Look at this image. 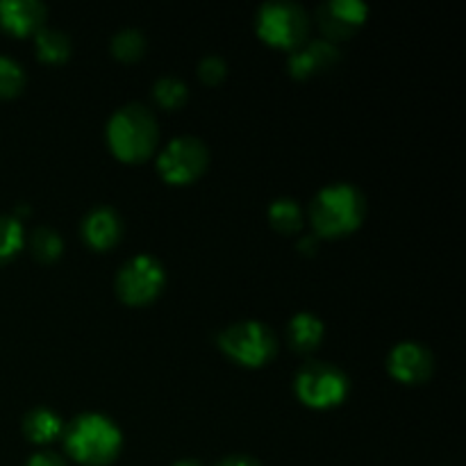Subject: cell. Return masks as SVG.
Masks as SVG:
<instances>
[{"label": "cell", "mask_w": 466, "mask_h": 466, "mask_svg": "<svg viewBox=\"0 0 466 466\" xmlns=\"http://www.w3.org/2000/svg\"><path fill=\"white\" fill-rule=\"evenodd\" d=\"M367 214V203L358 187L349 182L328 185L309 205V221L317 237H341L358 230Z\"/></svg>", "instance_id": "1"}, {"label": "cell", "mask_w": 466, "mask_h": 466, "mask_svg": "<svg viewBox=\"0 0 466 466\" xmlns=\"http://www.w3.org/2000/svg\"><path fill=\"white\" fill-rule=\"evenodd\" d=\"M62 437L68 455L86 466L109 464L123 446L121 428L98 412H85L73 419Z\"/></svg>", "instance_id": "2"}, {"label": "cell", "mask_w": 466, "mask_h": 466, "mask_svg": "<svg viewBox=\"0 0 466 466\" xmlns=\"http://www.w3.org/2000/svg\"><path fill=\"white\" fill-rule=\"evenodd\" d=\"M157 139V118L146 105H126L107 121V144L123 162H141L150 157Z\"/></svg>", "instance_id": "3"}, {"label": "cell", "mask_w": 466, "mask_h": 466, "mask_svg": "<svg viewBox=\"0 0 466 466\" xmlns=\"http://www.w3.org/2000/svg\"><path fill=\"white\" fill-rule=\"evenodd\" d=\"M218 349L241 367H264L278 350V337L262 321H237L223 328L218 335Z\"/></svg>", "instance_id": "4"}, {"label": "cell", "mask_w": 466, "mask_h": 466, "mask_svg": "<svg viewBox=\"0 0 466 466\" xmlns=\"http://www.w3.org/2000/svg\"><path fill=\"white\" fill-rule=\"evenodd\" d=\"M296 396L300 403L314 410L337 408L350 391L349 376L330 362H309L296 373Z\"/></svg>", "instance_id": "5"}, {"label": "cell", "mask_w": 466, "mask_h": 466, "mask_svg": "<svg viewBox=\"0 0 466 466\" xmlns=\"http://www.w3.org/2000/svg\"><path fill=\"white\" fill-rule=\"evenodd\" d=\"M258 35L276 48H299L308 39L309 18L296 3H264L258 12Z\"/></svg>", "instance_id": "6"}, {"label": "cell", "mask_w": 466, "mask_h": 466, "mask_svg": "<svg viewBox=\"0 0 466 466\" xmlns=\"http://www.w3.org/2000/svg\"><path fill=\"white\" fill-rule=\"evenodd\" d=\"M164 285H167V273L162 262L148 253L135 255L118 268L116 291L127 305L153 303L162 294Z\"/></svg>", "instance_id": "7"}, {"label": "cell", "mask_w": 466, "mask_h": 466, "mask_svg": "<svg viewBox=\"0 0 466 466\" xmlns=\"http://www.w3.org/2000/svg\"><path fill=\"white\" fill-rule=\"evenodd\" d=\"M208 146L198 137L182 135L168 141L157 157V171L171 185H189L208 167Z\"/></svg>", "instance_id": "8"}, {"label": "cell", "mask_w": 466, "mask_h": 466, "mask_svg": "<svg viewBox=\"0 0 466 466\" xmlns=\"http://www.w3.org/2000/svg\"><path fill=\"white\" fill-rule=\"evenodd\" d=\"M369 7L362 0H330L317 9V21L330 39H349L367 21Z\"/></svg>", "instance_id": "9"}, {"label": "cell", "mask_w": 466, "mask_h": 466, "mask_svg": "<svg viewBox=\"0 0 466 466\" xmlns=\"http://www.w3.org/2000/svg\"><path fill=\"white\" fill-rule=\"evenodd\" d=\"M432 360L431 349H426L419 341H400L391 349L390 358H387V369L391 376L405 385H417L431 378L432 373Z\"/></svg>", "instance_id": "10"}, {"label": "cell", "mask_w": 466, "mask_h": 466, "mask_svg": "<svg viewBox=\"0 0 466 466\" xmlns=\"http://www.w3.org/2000/svg\"><path fill=\"white\" fill-rule=\"evenodd\" d=\"M335 62H339V50H337V46L328 39H314L303 41L299 48L291 50L289 59H287V66H289L291 76L303 80V77L314 76V73L326 71Z\"/></svg>", "instance_id": "11"}, {"label": "cell", "mask_w": 466, "mask_h": 466, "mask_svg": "<svg viewBox=\"0 0 466 466\" xmlns=\"http://www.w3.org/2000/svg\"><path fill=\"white\" fill-rule=\"evenodd\" d=\"M123 221L116 209L100 205L82 218V237L96 250H107L121 239Z\"/></svg>", "instance_id": "12"}, {"label": "cell", "mask_w": 466, "mask_h": 466, "mask_svg": "<svg viewBox=\"0 0 466 466\" xmlns=\"http://www.w3.org/2000/svg\"><path fill=\"white\" fill-rule=\"evenodd\" d=\"M46 7L39 0H0V27L25 36L44 27Z\"/></svg>", "instance_id": "13"}, {"label": "cell", "mask_w": 466, "mask_h": 466, "mask_svg": "<svg viewBox=\"0 0 466 466\" xmlns=\"http://www.w3.org/2000/svg\"><path fill=\"white\" fill-rule=\"evenodd\" d=\"M23 431H25L27 440L35 441V444H50V441L64 435L66 423H64V419L55 410L35 408L23 419Z\"/></svg>", "instance_id": "14"}, {"label": "cell", "mask_w": 466, "mask_h": 466, "mask_svg": "<svg viewBox=\"0 0 466 466\" xmlns=\"http://www.w3.org/2000/svg\"><path fill=\"white\" fill-rule=\"evenodd\" d=\"M323 321L314 317L312 312H299L291 317L289 326H287V339H289L291 349L299 353H309L317 349L323 339Z\"/></svg>", "instance_id": "15"}, {"label": "cell", "mask_w": 466, "mask_h": 466, "mask_svg": "<svg viewBox=\"0 0 466 466\" xmlns=\"http://www.w3.org/2000/svg\"><path fill=\"white\" fill-rule=\"evenodd\" d=\"M35 46L39 59L50 64L66 62L71 55V39L66 32L57 30V27H41L35 32Z\"/></svg>", "instance_id": "16"}, {"label": "cell", "mask_w": 466, "mask_h": 466, "mask_svg": "<svg viewBox=\"0 0 466 466\" xmlns=\"http://www.w3.org/2000/svg\"><path fill=\"white\" fill-rule=\"evenodd\" d=\"M268 221L276 230L285 232V235L299 232L305 221L303 208L294 198H278L268 205Z\"/></svg>", "instance_id": "17"}, {"label": "cell", "mask_w": 466, "mask_h": 466, "mask_svg": "<svg viewBox=\"0 0 466 466\" xmlns=\"http://www.w3.org/2000/svg\"><path fill=\"white\" fill-rule=\"evenodd\" d=\"M112 53L121 62H135L146 53V36L137 27H126L112 36Z\"/></svg>", "instance_id": "18"}, {"label": "cell", "mask_w": 466, "mask_h": 466, "mask_svg": "<svg viewBox=\"0 0 466 466\" xmlns=\"http://www.w3.org/2000/svg\"><path fill=\"white\" fill-rule=\"evenodd\" d=\"M25 244V230L18 217L0 214V262L14 258Z\"/></svg>", "instance_id": "19"}, {"label": "cell", "mask_w": 466, "mask_h": 466, "mask_svg": "<svg viewBox=\"0 0 466 466\" xmlns=\"http://www.w3.org/2000/svg\"><path fill=\"white\" fill-rule=\"evenodd\" d=\"M30 248L35 253V258L41 259V262H55L62 255L64 241L57 230H53L48 226H41L32 232Z\"/></svg>", "instance_id": "20"}, {"label": "cell", "mask_w": 466, "mask_h": 466, "mask_svg": "<svg viewBox=\"0 0 466 466\" xmlns=\"http://www.w3.org/2000/svg\"><path fill=\"white\" fill-rule=\"evenodd\" d=\"M153 96L162 107L176 109L187 100V85L176 76H164L155 82Z\"/></svg>", "instance_id": "21"}, {"label": "cell", "mask_w": 466, "mask_h": 466, "mask_svg": "<svg viewBox=\"0 0 466 466\" xmlns=\"http://www.w3.org/2000/svg\"><path fill=\"white\" fill-rule=\"evenodd\" d=\"M23 85H25V71L21 64L7 55H0V96L3 98L16 96Z\"/></svg>", "instance_id": "22"}, {"label": "cell", "mask_w": 466, "mask_h": 466, "mask_svg": "<svg viewBox=\"0 0 466 466\" xmlns=\"http://www.w3.org/2000/svg\"><path fill=\"white\" fill-rule=\"evenodd\" d=\"M226 73H228V66L218 55H208V57L200 59L198 76L200 80L208 82V85H217V82H221L223 77H226Z\"/></svg>", "instance_id": "23"}, {"label": "cell", "mask_w": 466, "mask_h": 466, "mask_svg": "<svg viewBox=\"0 0 466 466\" xmlns=\"http://www.w3.org/2000/svg\"><path fill=\"white\" fill-rule=\"evenodd\" d=\"M25 466H66L62 458L57 453H50V451H44V453H36L32 455L30 462Z\"/></svg>", "instance_id": "24"}, {"label": "cell", "mask_w": 466, "mask_h": 466, "mask_svg": "<svg viewBox=\"0 0 466 466\" xmlns=\"http://www.w3.org/2000/svg\"><path fill=\"white\" fill-rule=\"evenodd\" d=\"M217 466H259L253 458H246V455H230V458L221 460Z\"/></svg>", "instance_id": "25"}, {"label": "cell", "mask_w": 466, "mask_h": 466, "mask_svg": "<svg viewBox=\"0 0 466 466\" xmlns=\"http://www.w3.org/2000/svg\"><path fill=\"white\" fill-rule=\"evenodd\" d=\"M299 248L303 250L305 255H312L314 248H317V235H305L303 239L299 241Z\"/></svg>", "instance_id": "26"}, {"label": "cell", "mask_w": 466, "mask_h": 466, "mask_svg": "<svg viewBox=\"0 0 466 466\" xmlns=\"http://www.w3.org/2000/svg\"><path fill=\"white\" fill-rule=\"evenodd\" d=\"M173 466H203V464L196 462V460H180V462H176Z\"/></svg>", "instance_id": "27"}]
</instances>
